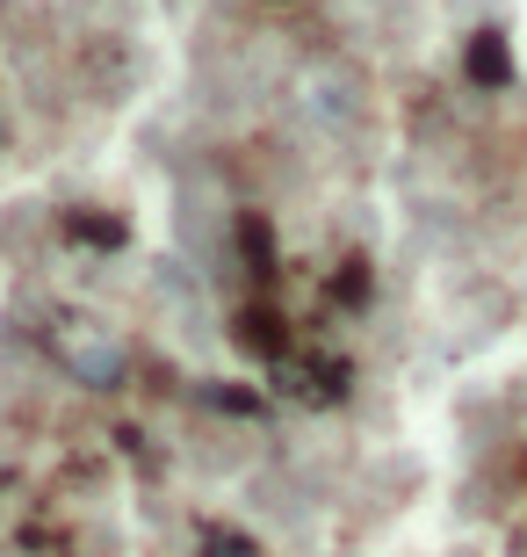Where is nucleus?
Segmentation results:
<instances>
[{
	"instance_id": "f257e3e1",
	"label": "nucleus",
	"mask_w": 527,
	"mask_h": 557,
	"mask_svg": "<svg viewBox=\"0 0 527 557\" xmlns=\"http://www.w3.org/2000/svg\"><path fill=\"white\" fill-rule=\"evenodd\" d=\"M267 376H275V392L297 398V406H340L347 384H354V370H347L340 355H283V362H267Z\"/></svg>"
},
{
	"instance_id": "39448f33",
	"label": "nucleus",
	"mask_w": 527,
	"mask_h": 557,
	"mask_svg": "<svg viewBox=\"0 0 527 557\" xmlns=\"http://www.w3.org/2000/svg\"><path fill=\"white\" fill-rule=\"evenodd\" d=\"M203 406H210V413H239V420L261 413V398L239 392V384H203Z\"/></svg>"
},
{
	"instance_id": "20e7f679",
	"label": "nucleus",
	"mask_w": 527,
	"mask_h": 557,
	"mask_svg": "<svg viewBox=\"0 0 527 557\" xmlns=\"http://www.w3.org/2000/svg\"><path fill=\"white\" fill-rule=\"evenodd\" d=\"M463 73H469L477 87H506V81H513L506 37H499V29H477V37H469V51H463Z\"/></svg>"
},
{
	"instance_id": "f03ea898",
	"label": "nucleus",
	"mask_w": 527,
	"mask_h": 557,
	"mask_svg": "<svg viewBox=\"0 0 527 557\" xmlns=\"http://www.w3.org/2000/svg\"><path fill=\"white\" fill-rule=\"evenodd\" d=\"M239 348L261 355V362H283V355H297V348H289V319H283L275 305H246V311H239Z\"/></svg>"
},
{
	"instance_id": "423d86ee",
	"label": "nucleus",
	"mask_w": 527,
	"mask_h": 557,
	"mask_svg": "<svg viewBox=\"0 0 527 557\" xmlns=\"http://www.w3.org/2000/svg\"><path fill=\"white\" fill-rule=\"evenodd\" d=\"M196 557H261V543L246 536V529H210L203 536V550Z\"/></svg>"
},
{
	"instance_id": "0eeeda50",
	"label": "nucleus",
	"mask_w": 527,
	"mask_h": 557,
	"mask_svg": "<svg viewBox=\"0 0 527 557\" xmlns=\"http://www.w3.org/2000/svg\"><path fill=\"white\" fill-rule=\"evenodd\" d=\"M65 232H73V239H87V247H116V239H123L116 218H87V210H80V218H65Z\"/></svg>"
},
{
	"instance_id": "7ed1b4c3",
	"label": "nucleus",
	"mask_w": 527,
	"mask_h": 557,
	"mask_svg": "<svg viewBox=\"0 0 527 557\" xmlns=\"http://www.w3.org/2000/svg\"><path fill=\"white\" fill-rule=\"evenodd\" d=\"M65 362H73V376H80L87 392H116L123 376H130V362H123L116 341H80V348L65 355Z\"/></svg>"
}]
</instances>
